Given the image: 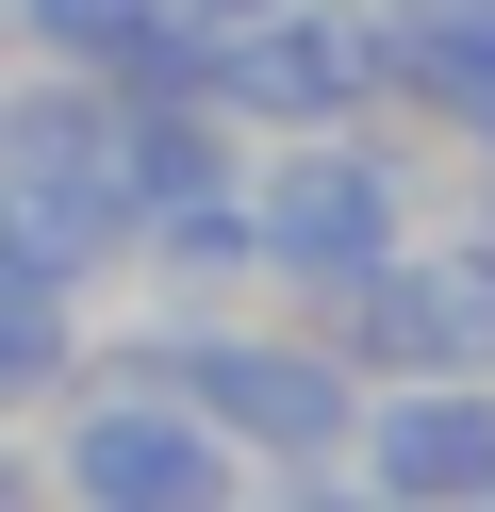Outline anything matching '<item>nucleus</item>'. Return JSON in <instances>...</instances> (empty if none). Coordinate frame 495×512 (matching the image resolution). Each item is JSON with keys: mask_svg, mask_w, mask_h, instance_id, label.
Returning a JSON list of instances; mask_svg holds the SVG:
<instances>
[{"mask_svg": "<svg viewBox=\"0 0 495 512\" xmlns=\"http://www.w3.org/2000/svg\"><path fill=\"white\" fill-rule=\"evenodd\" d=\"M83 364H132L165 380V397L198 413V430L231 446V463H281V479H347V413H363V364L314 331H231L215 298H182L165 331H116L83 347Z\"/></svg>", "mask_w": 495, "mask_h": 512, "instance_id": "obj_1", "label": "nucleus"}, {"mask_svg": "<svg viewBox=\"0 0 495 512\" xmlns=\"http://www.w3.org/2000/svg\"><path fill=\"white\" fill-rule=\"evenodd\" d=\"M396 232H413V166H396L363 116H330V133H264V166H248V265L281 281V298L330 314Z\"/></svg>", "mask_w": 495, "mask_h": 512, "instance_id": "obj_2", "label": "nucleus"}, {"mask_svg": "<svg viewBox=\"0 0 495 512\" xmlns=\"http://www.w3.org/2000/svg\"><path fill=\"white\" fill-rule=\"evenodd\" d=\"M33 463H50V496H83V512H215L231 479H248L165 380H132V364L66 380V397L33 413Z\"/></svg>", "mask_w": 495, "mask_h": 512, "instance_id": "obj_3", "label": "nucleus"}, {"mask_svg": "<svg viewBox=\"0 0 495 512\" xmlns=\"http://www.w3.org/2000/svg\"><path fill=\"white\" fill-rule=\"evenodd\" d=\"M396 100V17L380 0H264L215 34V116L231 133H330Z\"/></svg>", "mask_w": 495, "mask_h": 512, "instance_id": "obj_4", "label": "nucleus"}, {"mask_svg": "<svg viewBox=\"0 0 495 512\" xmlns=\"http://www.w3.org/2000/svg\"><path fill=\"white\" fill-rule=\"evenodd\" d=\"M330 347L363 380H495V248L479 232H396L330 298Z\"/></svg>", "mask_w": 495, "mask_h": 512, "instance_id": "obj_5", "label": "nucleus"}, {"mask_svg": "<svg viewBox=\"0 0 495 512\" xmlns=\"http://www.w3.org/2000/svg\"><path fill=\"white\" fill-rule=\"evenodd\" d=\"M347 479L363 496H495V380H363Z\"/></svg>", "mask_w": 495, "mask_h": 512, "instance_id": "obj_6", "label": "nucleus"}, {"mask_svg": "<svg viewBox=\"0 0 495 512\" xmlns=\"http://www.w3.org/2000/svg\"><path fill=\"white\" fill-rule=\"evenodd\" d=\"M396 100L495 149V0H396Z\"/></svg>", "mask_w": 495, "mask_h": 512, "instance_id": "obj_7", "label": "nucleus"}, {"mask_svg": "<svg viewBox=\"0 0 495 512\" xmlns=\"http://www.w3.org/2000/svg\"><path fill=\"white\" fill-rule=\"evenodd\" d=\"M165 17H182V0H0V34H17L33 67H132Z\"/></svg>", "mask_w": 495, "mask_h": 512, "instance_id": "obj_8", "label": "nucleus"}, {"mask_svg": "<svg viewBox=\"0 0 495 512\" xmlns=\"http://www.w3.org/2000/svg\"><path fill=\"white\" fill-rule=\"evenodd\" d=\"M182 17H198V34H231V17H264V0H182Z\"/></svg>", "mask_w": 495, "mask_h": 512, "instance_id": "obj_9", "label": "nucleus"}, {"mask_svg": "<svg viewBox=\"0 0 495 512\" xmlns=\"http://www.w3.org/2000/svg\"><path fill=\"white\" fill-rule=\"evenodd\" d=\"M479 248H495V182H479Z\"/></svg>", "mask_w": 495, "mask_h": 512, "instance_id": "obj_10", "label": "nucleus"}, {"mask_svg": "<svg viewBox=\"0 0 495 512\" xmlns=\"http://www.w3.org/2000/svg\"><path fill=\"white\" fill-rule=\"evenodd\" d=\"M380 17H396V0H380Z\"/></svg>", "mask_w": 495, "mask_h": 512, "instance_id": "obj_11", "label": "nucleus"}]
</instances>
